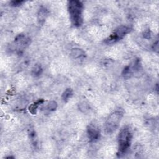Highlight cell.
Here are the masks:
<instances>
[{
	"mask_svg": "<svg viewBox=\"0 0 159 159\" xmlns=\"http://www.w3.org/2000/svg\"><path fill=\"white\" fill-rule=\"evenodd\" d=\"M24 2L23 1H12L10 3L12 6H19Z\"/></svg>",
	"mask_w": 159,
	"mask_h": 159,
	"instance_id": "cell-12",
	"label": "cell"
},
{
	"mask_svg": "<svg viewBox=\"0 0 159 159\" xmlns=\"http://www.w3.org/2000/svg\"><path fill=\"white\" fill-rule=\"evenodd\" d=\"M83 5L80 1L73 0L68 2V11L71 21L74 26L80 27L83 23Z\"/></svg>",
	"mask_w": 159,
	"mask_h": 159,
	"instance_id": "cell-1",
	"label": "cell"
},
{
	"mask_svg": "<svg viewBox=\"0 0 159 159\" xmlns=\"http://www.w3.org/2000/svg\"><path fill=\"white\" fill-rule=\"evenodd\" d=\"M87 134L91 142H95L98 140L100 137L99 128L96 124L91 123L89 124L87 127Z\"/></svg>",
	"mask_w": 159,
	"mask_h": 159,
	"instance_id": "cell-5",
	"label": "cell"
},
{
	"mask_svg": "<svg viewBox=\"0 0 159 159\" xmlns=\"http://www.w3.org/2000/svg\"><path fill=\"white\" fill-rule=\"evenodd\" d=\"M57 103L56 102V101H50L47 106V109L49 111H53L57 109Z\"/></svg>",
	"mask_w": 159,
	"mask_h": 159,
	"instance_id": "cell-10",
	"label": "cell"
},
{
	"mask_svg": "<svg viewBox=\"0 0 159 159\" xmlns=\"http://www.w3.org/2000/svg\"><path fill=\"white\" fill-rule=\"evenodd\" d=\"M73 92L71 88L66 89L62 94L61 98L63 101L65 102H66L73 96Z\"/></svg>",
	"mask_w": 159,
	"mask_h": 159,
	"instance_id": "cell-9",
	"label": "cell"
},
{
	"mask_svg": "<svg viewBox=\"0 0 159 159\" xmlns=\"http://www.w3.org/2000/svg\"><path fill=\"white\" fill-rule=\"evenodd\" d=\"M123 116L124 111L122 109H117L109 116L104 124V129L107 134H112L118 128Z\"/></svg>",
	"mask_w": 159,
	"mask_h": 159,
	"instance_id": "cell-3",
	"label": "cell"
},
{
	"mask_svg": "<svg viewBox=\"0 0 159 159\" xmlns=\"http://www.w3.org/2000/svg\"><path fill=\"white\" fill-rule=\"evenodd\" d=\"M130 29L129 27L124 25H120L117 27L113 33L105 40V42L106 43L116 42L123 39V37L130 32Z\"/></svg>",
	"mask_w": 159,
	"mask_h": 159,
	"instance_id": "cell-4",
	"label": "cell"
},
{
	"mask_svg": "<svg viewBox=\"0 0 159 159\" xmlns=\"http://www.w3.org/2000/svg\"><path fill=\"white\" fill-rule=\"evenodd\" d=\"M41 71H42V69L40 66H37L36 67H35V69L33 70V74L35 75H39L40 74Z\"/></svg>",
	"mask_w": 159,
	"mask_h": 159,
	"instance_id": "cell-11",
	"label": "cell"
},
{
	"mask_svg": "<svg viewBox=\"0 0 159 159\" xmlns=\"http://www.w3.org/2000/svg\"><path fill=\"white\" fill-rule=\"evenodd\" d=\"M47 14H48V11L45 7H42L39 9L38 12V16H37L38 20L39 23L42 24L45 21L47 16Z\"/></svg>",
	"mask_w": 159,
	"mask_h": 159,
	"instance_id": "cell-7",
	"label": "cell"
},
{
	"mask_svg": "<svg viewBox=\"0 0 159 159\" xmlns=\"http://www.w3.org/2000/svg\"><path fill=\"white\" fill-rule=\"evenodd\" d=\"M71 55L74 58H81L85 55L84 52L80 48H73L71 51Z\"/></svg>",
	"mask_w": 159,
	"mask_h": 159,
	"instance_id": "cell-8",
	"label": "cell"
},
{
	"mask_svg": "<svg viewBox=\"0 0 159 159\" xmlns=\"http://www.w3.org/2000/svg\"><path fill=\"white\" fill-rule=\"evenodd\" d=\"M44 102V100L42 99H39L37 101H36L35 102H34V103H32V104H30L29 107V111L32 114H35L37 113V110L39 107V106L42 104L43 102Z\"/></svg>",
	"mask_w": 159,
	"mask_h": 159,
	"instance_id": "cell-6",
	"label": "cell"
},
{
	"mask_svg": "<svg viewBox=\"0 0 159 159\" xmlns=\"http://www.w3.org/2000/svg\"><path fill=\"white\" fill-rule=\"evenodd\" d=\"M132 140V133L128 127L122 128L118 135V155H124L129 148Z\"/></svg>",
	"mask_w": 159,
	"mask_h": 159,
	"instance_id": "cell-2",
	"label": "cell"
}]
</instances>
